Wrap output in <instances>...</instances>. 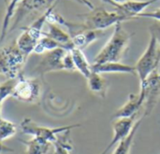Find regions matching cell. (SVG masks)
<instances>
[{
	"mask_svg": "<svg viewBox=\"0 0 160 154\" xmlns=\"http://www.w3.org/2000/svg\"><path fill=\"white\" fill-rule=\"evenodd\" d=\"M133 35L134 34H130L123 28L122 22L116 23L112 35L94 59L93 65H99L107 62H119L128 48Z\"/></svg>",
	"mask_w": 160,
	"mask_h": 154,
	"instance_id": "cell-1",
	"label": "cell"
},
{
	"mask_svg": "<svg viewBox=\"0 0 160 154\" xmlns=\"http://www.w3.org/2000/svg\"><path fill=\"white\" fill-rule=\"evenodd\" d=\"M83 22L82 23V31L85 30H104L118 22H123L129 20L128 16L118 10L108 11L103 7H95L90 12L85 14H79Z\"/></svg>",
	"mask_w": 160,
	"mask_h": 154,
	"instance_id": "cell-2",
	"label": "cell"
},
{
	"mask_svg": "<svg viewBox=\"0 0 160 154\" xmlns=\"http://www.w3.org/2000/svg\"><path fill=\"white\" fill-rule=\"evenodd\" d=\"M160 63V47L156 36L151 34L148 46L135 65L136 74L141 85L157 70Z\"/></svg>",
	"mask_w": 160,
	"mask_h": 154,
	"instance_id": "cell-3",
	"label": "cell"
},
{
	"mask_svg": "<svg viewBox=\"0 0 160 154\" xmlns=\"http://www.w3.org/2000/svg\"><path fill=\"white\" fill-rule=\"evenodd\" d=\"M25 55L16 44L3 48L0 51V72L8 79H16L26 61Z\"/></svg>",
	"mask_w": 160,
	"mask_h": 154,
	"instance_id": "cell-4",
	"label": "cell"
},
{
	"mask_svg": "<svg viewBox=\"0 0 160 154\" xmlns=\"http://www.w3.org/2000/svg\"><path fill=\"white\" fill-rule=\"evenodd\" d=\"M80 126L81 124H72V125H67V126H62V127L50 128V127L38 125V123H34L31 119H28V118L23 119L21 123V129H22V134L30 135L33 137L42 139L52 144L57 141L58 134L71 131L72 129L80 127Z\"/></svg>",
	"mask_w": 160,
	"mask_h": 154,
	"instance_id": "cell-5",
	"label": "cell"
},
{
	"mask_svg": "<svg viewBox=\"0 0 160 154\" xmlns=\"http://www.w3.org/2000/svg\"><path fill=\"white\" fill-rule=\"evenodd\" d=\"M140 94L144 99V115L148 117L160 99V74L158 70L155 71L141 85Z\"/></svg>",
	"mask_w": 160,
	"mask_h": 154,
	"instance_id": "cell-6",
	"label": "cell"
},
{
	"mask_svg": "<svg viewBox=\"0 0 160 154\" xmlns=\"http://www.w3.org/2000/svg\"><path fill=\"white\" fill-rule=\"evenodd\" d=\"M40 94V85L35 79L21 77L15 83L11 96L22 102H34Z\"/></svg>",
	"mask_w": 160,
	"mask_h": 154,
	"instance_id": "cell-7",
	"label": "cell"
},
{
	"mask_svg": "<svg viewBox=\"0 0 160 154\" xmlns=\"http://www.w3.org/2000/svg\"><path fill=\"white\" fill-rule=\"evenodd\" d=\"M137 116L130 117V118H118L114 119L112 123V130H113V137L108 146L103 150V152L99 154H107L113 147H115L120 141L124 140L131 132L136 121Z\"/></svg>",
	"mask_w": 160,
	"mask_h": 154,
	"instance_id": "cell-8",
	"label": "cell"
},
{
	"mask_svg": "<svg viewBox=\"0 0 160 154\" xmlns=\"http://www.w3.org/2000/svg\"><path fill=\"white\" fill-rule=\"evenodd\" d=\"M67 52L68 51L62 48H58L53 51L45 52L42 60L37 67V70L41 76L52 71L65 70L64 57Z\"/></svg>",
	"mask_w": 160,
	"mask_h": 154,
	"instance_id": "cell-9",
	"label": "cell"
},
{
	"mask_svg": "<svg viewBox=\"0 0 160 154\" xmlns=\"http://www.w3.org/2000/svg\"><path fill=\"white\" fill-rule=\"evenodd\" d=\"M57 0H22L15 10L16 13L14 16V22L10 31L14 30L19 25V23L22 22L23 19L30 13L43 8L48 9Z\"/></svg>",
	"mask_w": 160,
	"mask_h": 154,
	"instance_id": "cell-10",
	"label": "cell"
},
{
	"mask_svg": "<svg viewBox=\"0 0 160 154\" xmlns=\"http://www.w3.org/2000/svg\"><path fill=\"white\" fill-rule=\"evenodd\" d=\"M103 2L110 4L113 6L116 10L122 12L126 16L129 18V20L135 19L137 15L143 12V10L148 7L150 5L159 1V0H143V1H136V0H130L124 4H117L112 0H102Z\"/></svg>",
	"mask_w": 160,
	"mask_h": 154,
	"instance_id": "cell-11",
	"label": "cell"
},
{
	"mask_svg": "<svg viewBox=\"0 0 160 154\" xmlns=\"http://www.w3.org/2000/svg\"><path fill=\"white\" fill-rule=\"evenodd\" d=\"M144 105V99L142 97L140 93L138 94H131L126 104L120 108L114 114L113 118H130L140 114L142 108Z\"/></svg>",
	"mask_w": 160,
	"mask_h": 154,
	"instance_id": "cell-12",
	"label": "cell"
},
{
	"mask_svg": "<svg viewBox=\"0 0 160 154\" xmlns=\"http://www.w3.org/2000/svg\"><path fill=\"white\" fill-rule=\"evenodd\" d=\"M92 71L99 74L108 73H123V74H136L135 65H125L120 62H107L99 65H92Z\"/></svg>",
	"mask_w": 160,
	"mask_h": 154,
	"instance_id": "cell-13",
	"label": "cell"
},
{
	"mask_svg": "<svg viewBox=\"0 0 160 154\" xmlns=\"http://www.w3.org/2000/svg\"><path fill=\"white\" fill-rule=\"evenodd\" d=\"M48 25H49V31L43 32V36L54 39L56 42L60 43L63 46V48L68 51H70L71 49L75 47L74 43L72 42V38L68 33H67L62 28H60L56 23H48Z\"/></svg>",
	"mask_w": 160,
	"mask_h": 154,
	"instance_id": "cell-14",
	"label": "cell"
},
{
	"mask_svg": "<svg viewBox=\"0 0 160 154\" xmlns=\"http://www.w3.org/2000/svg\"><path fill=\"white\" fill-rule=\"evenodd\" d=\"M104 36H105L104 30H85L74 35L73 36H71V38L75 47L83 50L86 47H88L90 44L101 38Z\"/></svg>",
	"mask_w": 160,
	"mask_h": 154,
	"instance_id": "cell-15",
	"label": "cell"
},
{
	"mask_svg": "<svg viewBox=\"0 0 160 154\" xmlns=\"http://www.w3.org/2000/svg\"><path fill=\"white\" fill-rule=\"evenodd\" d=\"M146 118V116L143 114L142 117H140V119H138L130 132V134L122 141H120L117 145L116 148L114 150V152H112V154H130V150L135 138V136L138 132V130L140 129L142 122L144 121V119Z\"/></svg>",
	"mask_w": 160,
	"mask_h": 154,
	"instance_id": "cell-16",
	"label": "cell"
},
{
	"mask_svg": "<svg viewBox=\"0 0 160 154\" xmlns=\"http://www.w3.org/2000/svg\"><path fill=\"white\" fill-rule=\"evenodd\" d=\"M70 53L72 55L76 70L79 71L86 79L92 73V65H90L87 61L84 53L82 52V50L74 47L73 49H71Z\"/></svg>",
	"mask_w": 160,
	"mask_h": 154,
	"instance_id": "cell-17",
	"label": "cell"
},
{
	"mask_svg": "<svg viewBox=\"0 0 160 154\" xmlns=\"http://www.w3.org/2000/svg\"><path fill=\"white\" fill-rule=\"evenodd\" d=\"M86 79L88 88L91 92L98 94L102 97L105 96L107 90V81L103 78L102 74L92 71V73L86 78Z\"/></svg>",
	"mask_w": 160,
	"mask_h": 154,
	"instance_id": "cell-18",
	"label": "cell"
},
{
	"mask_svg": "<svg viewBox=\"0 0 160 154\" xmlns=\"http://www.w3.org/2000/svg\"><path fill=\"white\" fill-rule=\"evenodd\" d=\"M22 29L23 30V32L17 38L16 45L25 55L28 56L30 53L34 52L35 48H36L37 44L38 43V41L37 39H35L26 29H24V28H22Z\"/></svg>",
	"mask_w": 160,
	"mask_h": 154,
	"instance_id": "cell-19",
	"label": "cell"
},
{
	"mask_svg": "<svg viewBox=\"0 0 160 154\" xmlns=\"http://www.w3.org/2000/svg\"><path fill=\"white\" fill-rule=\"evenodd\" d=\"M26 147V154H48L52 145L50 142L33 137L29 141L23 142Z\"/></svg>",
	"mask_w": 160,
	"mask_h": 154,
	"instance_id": "cell-20",
	"label": "cell"
},
{
	"mask_svg": "<svg viewBox=\"0 0 160 154\" xmlns=\"http://www.w3.org/2000/svg\"><path fill=\"white\" fill-rule=\"evenodd\" d=\"M58 48H63V46L56 42L54 39L49 37V36H43L38 43L37 44L36 48H35V51L34 52H36L37 54H42V53H45L47 51H53L55 49H58Z\"/></svg>",
	"mask_w": 160,
	"mask_h": 154,
	"instance_id": "cell-21",
	"label": "cell"
},
{
	"mask_svg": "<svg viewBox=\"0 0 160 154\" xmlns=\"http://www.w3.org/2000/svg\"><path fill=\"white\" fill-rule=\"evenodd\" d=\"M17 133V126L15 123L4 119L0 115V141L9 139Z\"/></svg>",
	"mask_w": 160,
	"mask_h": 154,
	"instance_id": "cell-22",
	"label": "cell"
},
{
	"mask_svg": "<svg viewBox=\"0 0 160 154\" xmlns=\"http://www.w3.org/2000/svg\"><path fill=\"white\" fill-rule=\"evenodd\" d=\"M69 135V133L67 135L66 139L65 138V133L64 136L62 137V139H60L58 137L57 141L55 143H53L52 145L54 146V150L52 154H69L70 151L72 150V146L69 143V139H68V136Z\"/></svg>",
	"mask_w": 160,
	"mask_h": 154,
	"instance_id": "cell-23",
	"label": "cell"
},
{
	"mask_svg": "<svg viewBox=\"0 0 160 154\" xmlns=\"http://www.w3.org/2000/svg\"><path fill=\"white\" fill-rule=\"evenodd\" d=\"M16 79H8L7 81L0 84V115H1V106L5 99L11 96L12 90L16 83Z\"/></svg>",
	"mask_w": 160,
	"mask_h": 154,
	"instance_id": "cell-24",
	"label": "cell"
},
{
	"mask_svg": "<svg viewBox=\"0 0 160 154\" xmlns=\"http://www.w3.org/2000/svg\"><path fill=\"white\" fill-rule=\"evenodd\" d=\"M137 18H149V19H154L160 22V7L151 12H142L135 17V19Z\"/></svg>",
	"mask_w": 160,
	"mask_h": 154,
	"instance_id": "cell-25",
	"label": "cell"
},
{
	"mask_svg": "<svg viewBox=\"0 0 160 154\" xmlns=\"http://www.w3.org/2000/svg\"><path fill=\"white\" fill-rule=\"evenodd\" d=\"M150 32H151V34H153L156 36V38H157V40L158 42V45H159L160 47V25L154 24L153 26L150 27Z\"/></svg>",
	"mask_w": 160,
	"mask_h": 154,
	"instance_id": "cell-26",
	"label": "cell"
},
{
	"mask_svg": "<svg viewBox=\"0 0 160 154\" xmlns=\"http://www.w3.org/2000/svg\"><path fill=\"white\" fill-rule=\"evenodd\" d=\"M3 152H13V150L12 149H9L8 147L3 145V143L0 141V153H3Z\"/></svg>",
	"mask_w": 160,
	"mask_h": 154,
	"instance_id": "cell-27",
	"label": "cell"
},
{
	"mask_svg": "<svg viewBox=\"0 0 160 154\" xmlns=\"http://www.w3.org/2000/svg\"><path fill=\"white\" fill-rule=\"evenodd\" d=\"M112 1H114L117 4H124V3H126L128 1H130V0H112Z\"/></svg>",
	"mask_w": 160,
	"mask_h": 154,
	"instance_id": "cell-28",
	"label": "cell"
}]
</instances>
